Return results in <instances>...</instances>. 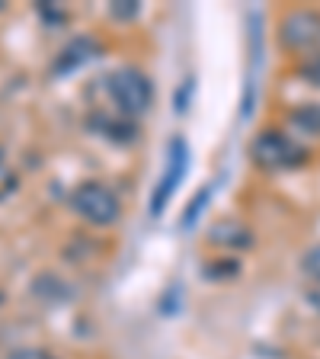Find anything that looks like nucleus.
Segmentation results:
<instances>
[{"label":"nucleus","mask_w":320,"mask_h":359,"mask_svg":"<svg viewBox=\"0 0 320 359\" xmlns=\"http://www.w3.org/2000/svg\"><path fill=\"white\" fill-rule=\"evenodd\" d=\"M7 359H58V356H52V353L42 350V346H20V350L7 353Z\"/></svg>","instance_id":"obj_12"},{"label":"nucleus","mask_w":320,"mask_h":359,"mask_svg":"<svg viewBox=\"0 0 320 359\" xmlns=\"http://www.w3.org/2000/svg\"><path fill=\"white\" fill-rule=\"evenodd\" d=\"M71 209L83 218V222L97 224V228H109L119 222L122 202L116 196V189L99 183V180H87L71 193Z\"/></svg>","instance_id":"obj_3"},{"label":"nucleus","mask_w":320,"mask_h":359,"mask_svg":"<svg viewBox=\"0 0 320 359\" xmlns=\"http://www.w3.org/2000/svg\"><path fill=\"white\" fill-rule=\"evenodd\" d=\"M106 93L125 119H138L154 103V83L138 67H116L106 74Z\"/></svg>","instance_id":"obj_1"},{"label":"nucleus","mask_w":320,"mask_h":359,"mask_svg":"<svg viewBox=\"0 0 320 359\" xmlns=\"http://www.w3.org/2000/svg\"><path fill=\"white\" fill-rule=\"evenodd\" d=\"M307 302H311V305H314V308H317V311H320V285H314V289L307 292Z\"/></svg>","instance_id":"obj_14"},{"label":"nucleus","mask_w":320,"mask_h":359,"mask_svg":"<svg viewBox=\"0 0 320 359\" xmlns=\"http://www.w3.org/2000/svg\"><path fill=\"white\" fill-rule=\"evenodd\" d=\"M279 42L295 55L320 52V13L317 10H291L279 26Z\"/></svg>","instance_id":"obj_5"},{"label":"nucleus","mask_w":320,"mask_h":359,"mask_svg":"<svg viewBox=\"0 0 320 359\" xmlns=\"http://www.w3.org/2000/svg\"><path fill=\"white\" fill-rule=\"evenodd\" d=\"M16 187H20V173L13 170V164H10L7 157L0 154V202L10 199L16 193Z\"/></svg>","instance_id":"obj_9"},{"label":"nucleus","mask_w":320,"mask_h":359,"mask_svg":"<svg viewBox=\"0 0 320 359\" xmlns=\"http://www.w3.org/2000/svg\"><path fill=\"white\" fill-rule=\"evenodd\" d=\"M209 196H211V189H202V193L195 196L193 202H189L186 215H183V228H193V224H195V218H199V212H202V202H209Z\"/></svg>","instance_id":"obj_11"},{"label":"nucleus","mask_w":320,"mask_h":359,"mask_svg":"<svg viewBox=\"0 0 320 359\" xmlns=\"http://www.w3.org/2000/svg\"><path fill=\"white\" fill-rule=\"evenodd\" d=\"M189 170V144L186 138H173L170 142V154H167V167H164V177L157 180L154 193H151V215L160 218L167 212V205H170L173 193H176V187L183 183V177H186Z\"/></svg>","instance_id":"obj_4"},{"label":"nucleus","mask_w":320,"mask_h":359,"mask_svg":"<svg viewBox=\"0 0 320 359\" xmlns=\"http://www.w3.org/2000/svg\"><path fill=\"white\" fill-rule=\"evenodd\" d=\"M112 13L119 16V20H132V16H138V4H122V0H116V4H112Z\"/></svg>","instance_id":"obj_13"},{"label":"nucleus","mask_w":320,"mask_h":359,"mask_svg":"<svg viewBox=\"0 0 320 359\" xmlns=\"http://www.w3.org/2000/svg\"><path fill=\"white\" fill-rule=\"evenodd\" d=\"M291 126L298 128L301 135H320V106L317 103L298 106L291 112Z\"/></svg>","instance_id":"obj_8"},{"label":"nucleus","mask_w":320,"mask_h":359,"mask_svg":"<svg viewBox=\"0 0 320 359\" xmlns=\"http://www.w3.org/2000/svg\"><path fill=\"white\" fill-rule=\"evenodd\" d=\"M99 55V45L93 42L90 36H77L74 42H67L64 48L58 52V58H55L52 65V74H71V71H77L81 65H87L90 58H97Z\"/></svg>","instance_id":"obj_6"},{"label":"nucleus","mask_w":320,"mask_h":359,"mask_svg":"<svg viewBox=\"0 0 320 359\" xmlns=\"http://www.w3.org/2000/svg\"><path fill=\"white\" fill-rule=\"evenodd\" d=\"M211 244L250 247V244H253V238H250V231H246L244 224H237V222H218L215 228H211Z\"/></svg>","instance_id":"obj_7"},{"label":"nucleus","mask_w":320,"mask_h":359,"mask_svg":"<svg viewBox=\"0 0 320 359\" xmlns=\"http://www.w3.org/2000/svg\"><path fill=\"white\" fill-rule=\"evenodd\" d=\"M250 154H253V164L263 170H295L311 157L307 148H301L291 135L279 132V128H266L256 135V142L250 144Z\"/></svg>","instance_id":"obj_2"},{"label":"nucleus","mask_w":320,"mask_h":359,"mask_svg":"<svg viewBox=\"0 0 320 359\" xmlns=\"http://www.w3.org/2000/svg\"><path fill=\"white\" fill-rule=\"evenodd\" d=\"M301 269H305L311 279H320V244H314L305 257H301Z\"/></svg>","instance_id":"obj_10"}]
</instances>
